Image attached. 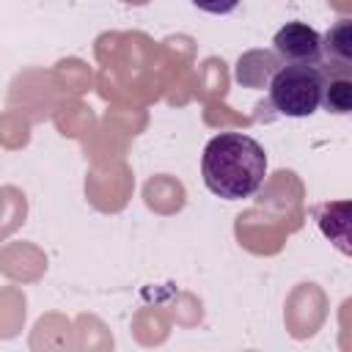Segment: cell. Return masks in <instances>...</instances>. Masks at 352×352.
<instances>
[{
  "label": "cell",
  "instance_id": "1",
  "mask_svg": "<svg viewBox=\"0 0 352 352\" xmlns=\"http://www.w3.org/2000/svg\"><path fill=\"white\" fill-rule=\"evenodd\" d=\"M201 173L209 192L223 201L250 198L267 176V154L258 140L242 132L214 135L201 157Z\"/></svg>",
  "mask_w": 352,
  "mask_h": 352
},
{
  "label": "cell",
  "instance_id": "2",
  "mask_svg": "<svg viewBox=\"0 0 352 352\" xmlns=\"http://www.w3.org/2000/svg\"><path fill=\"white\" fill-rule=\"evenodd\" d=\"M324 74L322 66L305 63H283L270 77V104L289 118H305L322 104Z\"/></svg>",
  "mask_w": 352,
  "mask_h": 352
},
{
  "label": "cell",
  "instance_id": "3",
  "mask_svg": "<svg viewBox=\"0 0 352 352\" xmlns=\"http://www.w3.org/2000/svg\"><path fill=\"white\" fill-rule=\"evenodd\" d=\"M272 47L283 63H305V66H322L324 63L322 33L305 22H286L275 33Z\"/></svg>",
  "mask_w": 352,
  "mask_h": 352
},
{
  "label": "cell",
  "instance_id": "4",
  "mask_svg": "<svg viewBox=\"0 0 352 352\" xmlns=\"http://www.w3.org/2000/svg\"><path fill=\"white\" fill-rule=\"evenodd\" d=\"M314 220L322 231V236L341 250L344 256H352V198L344 201H324L314 206Z\"/></svg>",
  "mask_w": 352,
  "mask_h": 352
},
{
  "label": "cell",
  "instance_id": "5",
  "mask_svg": "<svg viewBox=\"0 0 352 352\" xmlns=\"http://www.w3.org/2000/svg\"><path fill=\"white\" fill-rule=\"evenodd\" d=\"M322 107L333 116H352V69L322 63Z\"/></svg>",
  "mask_w": 352,
  "mask_h": 352
},
{
  "label": "cell",
  "instance_id": "6",
  "mask_svg": "<svg viewBox=\"0 0 352 352\" xmlns=\"http://www.w3.org/2000/svg\"><path fill=\"white\" fill-rule=\"evenodd\" d=\"M324 63L352 69V16H338L322 36Z\"/></svg>",
  "mask_w": 352,
  "mask_h": 352
},
{
  "label": "cell",
  "instance_id": "7",
  "mask_svg": "<svg viewBox=\"0 0 352 352\" xmlns=\"http://www.w3.org/2000/svg\"><path fill=\"white\" fill-rule=\"evenodd\" d=\"M192 6L206 14H231L239 6V0H192Z\"/></svg>",
  "mask_w": 352,
  "mask_h": 352
}]
</instances>
